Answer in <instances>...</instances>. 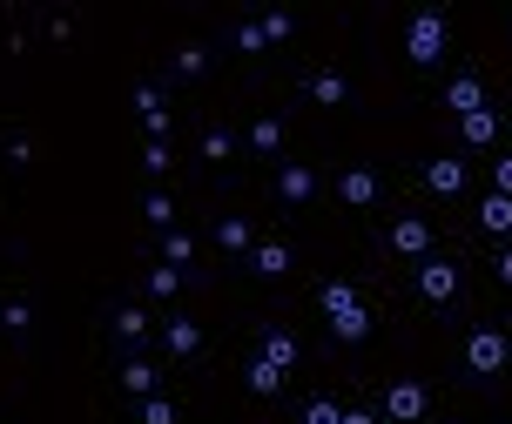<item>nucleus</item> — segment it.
<instances>
[{
    "label": "nucleus",
    "mask_w": 512,
    "mask_h": 424,
    "mask_svg": "<svg viewBox=\"0 0 512 424\" xmlns=\"http://www.w3.org/2000/svg\"><path fill=\"white\" fill-rule=\"evenodd\" d=\"M425 243H432V229L418 223V216H405V223L391 229V250L398 256H425Z\"/></svg>",
    "instance_id": "obj_8"
},
{
    "label": "nucleus",
    "mask_w": 512,
    "mask_h": 424,
    "mask_svg": "<svg viewBox=\"0 0 512 424\" xmlns=\"http://www.w3.org/2000/svg\"><path fill=\"white\" fill-rule=\"evenodd\" d=\"M203 155H209V162H223V155H230V135H223V128H209V135H203Z\"/></svg>",
    "instance_id": "obj_26"
},
{
    "label": "nucleus",
    "mask_w": 512,
    "mask_h": 424,
    "mask_svg": "<svg viewBox=\"0 0 512 424\" xmlns=\"http://www.w3.org/2000/svg\"><path fill=\"white\" fill-rule=\"evenodd\" d=\"M216 243H223V250H250V223H236V216H230V223L216 229Z\"/></svg>",
    "instance_id": "obj_18"
},
{
    "label": "nucleus",
    "mask_w": 512,
    "mask_h": 424,
    "mask_svg": "<svg viewBox=\"0 0 512 424\" xmlns=\"http://www.w3.org/2000/svg\"><path fill=\"white\" fill-rule=\"evenodd\" d=\"M479 223H486L492 236H506V229H512V196H499V189H492V196L479 202Z\"/></svg>",
    "instance_id": "obj_9"
},
{
    "label": "nucleus",
    "mask_w": 512,
    "mask_h": 424,
    "mask_svg": "<svg viewBox=\"0 0 512 424\" xmlns=\"http://www.w3.org/2000/svg\"><path fill=\"white\" fill-rule=\"evenodd\" d=\"M290 34V14H263V41H283Z\"/></svg>",
    "instance_id": "obj_30"
},
{
    "label": "nucleus",
    "mask_w": 512,
    "mask_h": 424,
    "mask_svg": "<svg viewBox=\"0 0 512 424\" xmlns=\"http://www.w3.org/2000/svg\"><path fill=\"white\" fill-rule=\"evenodd\" d=\"M344 424H371V418H364V411H344Z\"/></svg>",
    "instance_id": "obj_33"
},
{
    "label": "nucleus",
    "mask_w": 512,
    "mask_h": 424,
    "mask_svg": "<svg viewBox=\"0 0 512 424\" xmlns=\"http://www.w3.org/2000/svg\"><path fill=\"white\" fill-rule=\"evenodd\" d=\"M304 424H344V411L331 398H317V404H304Z\"/></svg>",
    "instance_id": "obj_21"
},
{
    "label": "nucleus",
    "mask_w": 512,
    "mask_h": 424,
    "mask_svg": "<svg viewBox=\"0 0 512 424\" xmlns=\"http://www.w3.org/2000/svg\"><path fill=\"white\" fill-rule=\"evenodd\" d=\"M492 135H499V122H492V108H479V115H465V142H472V149H486Z\"/></svg>",
    "instance_id": "obj_16"
},
{
    "label": "nucleus",
    "mask_w": 512,
    "mask_h": 424,
    "mask_svg": "<svg viewBox=\"0 0 512 424\" xmlns=\"http://www.w3.org/2000/svg\"><path fill=\"white\" fill-rule=\"evenodd\" d=\"M310 189H317V175L290 162V169H283V202H310Z\"/></svg>",
    "instance_id": "obj_14"
},
{
    "label": "nucleus",
    "mask_w": 512,
    "mask_h": 424,
    "mask_svg": "<svg viewBox=\"0 0 512 424\" xmlns=\"http://www.w3.org/2000/svg\"><path fill=\"white\" fill-rule=\"evenodd\" d=\"M384 411H391L398 424H418V418H425V391H418V384H391Z\"/></svg>",
    "instance_id": "obj_6"
},
{
    "label": "nucleus",
    "mask_w": 512,
    "mask_h": 424,
    "mask_svg": "<svg viewBox=\"0 0 512 424\" xmlns=\"http://www.w3.org/2000/svg\"><path fill=\"white\" fill-rule=\"evenodd\" d=\"M176 263H162V270H149V290H155V297H176Z\"/></svg>",
    "instance_id": "obj_22"
},
{
    "label": "nucleus",
    "mask_w": 512,
    "mask_h": 424,
    "mask_svg": "<svg viewBox=\"0 0 512 424\" xmlns=\"http://www.w3.org/2000/svg\"><path fill=\"white\" fill-rule=\"evenodd\" d=\"M0 324H7V330H27V324H34V310H27V303H7V310H0Z\"/></svg>",
    "instance_id": "obj_27"
},
{
    "label": "nucleus",
    "mask_w": 512,
    "mask_h": 424,
    "mask_svg": "<svg viewBox=\"0 0 512 424\" xmlns=\"http://www.w3.org/2000/svg\"><path fill=\"white\" fill-rule=\"evenodd\" d=\"M405 54H411V61H438V54H445V21H438V14H418Z\"/></svg>",
    "instance_id": "obj_2"
},
{
    "label": "nucleus",
    "mask_w": 512,
    "mask_h": 424,
    "mask_svg": "<svg viewBox=\"0 0 512 424\" xmlns=\"http://www.w3.org/2000/svg\"><path fill=\"white\" fill-rule=\"evenodd\" d=\"M250 263H256L263 276H283V270H290V250H283V243H256Z\"/></svg>",
    "instance_id": "obj_15"
},
{
    "label": "nucleus",
    "mask_w": 512,
    "mask_h": 424,
    "mask_svg": "<svg viewBox=\"0 0 512 424\" xmlns=\"http://www.w3.org/2000/svg\"><path fill=\"white\" fill-rule=\"evenodd\" d=\"M169 162H176V155H169V142H149V149H142V169H149V175H162Z\"/></svg>",
    "instance_id": "obj_23"
},
{
    "label": "nucleus",
    "mask_w": 512,
    "mask_h": 424,
    "mask_svg": "<svg viewBox=\"0 0 512 424\" xmlns=\"http://www.w3.org/2000/svg\"><path fill=\"white\" fill-rule=\"evenodd\" d=\"M115 330H122V337H142V330H149V317H142V310H122V317H115Z\"/></svg>",
    "instance_id": "obj_28"
},
{
    "label": "nucleus",
    "mask_w": 512,
    "mask_h": 424,
    "mask_svg": "<svg viewBox=\"0 0 512 424\" xmlns=\"http://www.w3.org/2000/svg\"><path fill=\"white\" fill-rule=\"evenodd\" d=\"M499 196H512V155H499Z\"/></svg>",
    "instance_id": "obj_31"
},
{
    "label": "nucleus",
    "mask_w": 512,
    "mask_h": 424,
    "mask_svg": "<svg viewBox=\"0 0 512 424\" xmlns=\"http://www.w3.org/2000/svg\"><path fill=\"white\" fill-rule=\"evenodd\" d=\"M418 290L432 303H452L459 297V270H452V263H425V270H418Z\"/></svg>",
    "instance_id": "obj_4"
},
{
    "label": "nucleus",
    "mask_w": 512,
    "mask_h": 424,
    "mask_svg": "<svg viewBox=\"0 0 512 424\" xmlns=\"http://www.w3.org/2000/svg\"><path fill=\"white\" fill-rule=\"evenodd\" d=\"M310 95L324 101V108H337V101H344V81H337V75H317V81H310Z\"/></svg>",
    "instance_id": "obj_20"
},
{
    "label": "nucleus",
    "mask_w": 512,
    "mask_h": 424,
    "mask_svg": "<svg viewBox=\"0 0 512 424\" xmlns=\"http://www.w3.org/2000/svg\"><path fill=\"white\" fill-rule=\"evenodd\" d=\"M263 357H270L277 371H290V364H297V337H290V330H270V337H263Z\"/></svg>",
    "instance_id": "obj_12"
},
{
    "label": "nucleus",
    "mask_w": 512,
    "mask_h": 424,
    "mask_svg": "<svg viewBox=\"0 0 512 424\" xmlns=\"http://www.w3.org/2000/svg\"><path fill=\"white\" fill-rule=\"evenodd\" d=\"M337 196L351 202V209H371V202H378V175H371V169H351L344 182H337Z\"/></svg>",
    "instance_id": "obj_7"
},
{
    "label": "nucleus",
    "mask_w": 512,
    "mask_h": 424,
    "mask_svg": "<svg viewBox=\"0 0 512 424\" xmlns=\"http://www.w3.org/2000/svg\"><path fill=\"white\" fill-rule=\"evenodd\" d=\"M499 276H506V283H512V250H506V256H499Z\"/></svg>",
    "instance_id": "obj_32"
},
{
    "label": "nucleus",
    "mask_w": 512,
    "mask_h": 424,
    "mask_svg": "<svg viewBox=\"0 0 512 424\" xmlns=\"http://www.w3.org/2000/svg\"><path fill=\"white\" fill-rule=\"evenodd\" d=\"M250 142H256L263 155H270V149H283V122H256V128H250Z\"/></svg>",
    "instance_id": "obj_19"
},
{
    "label": "nucleus",
    "mask_w": 512,
    "mask_h": 424,
    "mask_svg": "<svg viewBox=\"0 0 512 424\" xmlns=\"http://www.w3.org/2000/svg\"><path fill=\"white\" fill-rule=\"evenodd\" d=\"M465 364H472V371H506V337H499V330H479V337H472V344H465Z\"/></svg>",
    "instance_id": "obj_3"
},
{
    "label": "nucleus",
    "mask_w": 512,
    "mask_h": 424,
    "mask_svg": "<svg viewBox=\"0 0 512 424\" xmlns=\"http://www.w3.org/2000/svg\"><path fill=\"white\" fill-rule=\"evenodd\" d=\"M425 182H432L438 196H459V189H465V162H432V169H425Z\"/></svg>",
    "instance_id": "obj_11"
},
{
    "label": "nucleus",
    "mask_w": 512,
    "mask_h": 424,
    "mask_svg": "<svg viewBox=\"0 0 512 424\" xmlns=\"http://www.w3.org/2000/svg\"><path fill=\"white\" fill-rule=\"evenodd\" d=\"M142 216H149V223H176V202H169V196H149V202H142Z\"/></svg>",
    "instance_id": "obj_25"
},
{
    "label": "nucleus",
    "mask_w": 512,
    "mask_h": 424,
    "mask_svg": "<svg viewBox=\"0 0 512 424\" xmlns=\"http://www.w3.org/2000/svg\"><path fill=\"white\" fill-rule=\"evenodd\" d=\"M283 377H290V371H277L270 357H256V364H250V391H256V398H277V391H283Z\"/></svg>",
    "instance_id": "obj_10"
},
{
    "label": "nucleus",
    "mask_w": 512,
    "mask_h": 424,
    "mask_svg": "<svg viewBox=\"0 0 512 424\" xmlns=\"http://www.w3.org/2000/svg\"><path fill=\"white\" fill-rule=\"evenodd\" d=\"M445 108H452V115L465 122V115H479V108H486V88H479L472 75H459L452 88H445Z\"/></svg>",
    "instance_id": "obj_5"
},
{
    "label": "nucleus",
    "mask_w": 512,
    "mask_h": 424,
    "mask_svg": "<svg viewBox=\"0 0 512 424\" xmlns=\"http://www.w3.org/2000/svg\"><path fill=\"white\" fill-rule=\"evenodd\" d=\"M169 350H176V357H196V350H203V330L189 324V317H176V324H169Z\"/></svg>",
    "instance_id": "obj_13"
},
{
    "label": "nucleus",
    "mask_w": 512,
    "mask_h": 424,
    "mask_svg": "<svg viewBox=\"0 0 512 424\" xmlns=\"http://www.w3.org/2000/svg\"><path fill=\"white\" fill-rule=\"evenodd\" d=\"M189 256H196V243H189V236H182V229H176V236H169V263H176V270H182Z\"/></svg>",
    "instance_id": "obj_29"
},
{
    "label": "nucleus",
    "mask_w": 512,
    "mask_h": 424,
    "mask_svg": "<svg viewBox=\"0 0 512 424\" xmlns=\"http://www.w3.org/2000/svg\"><path fill=\"white\" fill-rule=\"evenodd\" d=\"M324 310H331V330L344 337V344L371 337V317H364V303L351 297V283H324Z\"/></svg>",
    "instance_id": "obj_1"
},
{
    "label": "nucleus",
    "mask_w": 512,
    "mask_h": 424,
    "mask_svg": "<svg viewBox=\"0 0 512 424\" xmlns=\"http://www.w3.org/2000/svg\"><path fill=\"white\" fill-rule=\"evenodd\" d=\"M142 424H176V404H169V398H149V404H142Z\"/></svg>",
    "instance_id": "obj_24"
},
{
    "label": "nucleus",
    "mask_w": 512,
    "mask_h": 424,
    "mask_svg": "<svg viewBox=\"0 0 512 424\" xmlns=\"http://www.w3.org/2000/svg\"><path fill=\"white\" fill-rule=\"evenodd\" d=\"M149 384H155V371L135 357V364H122V391H135V398H149Z\"/></svg>",
    "instance_id": "obj_17"
}]
</instances>
